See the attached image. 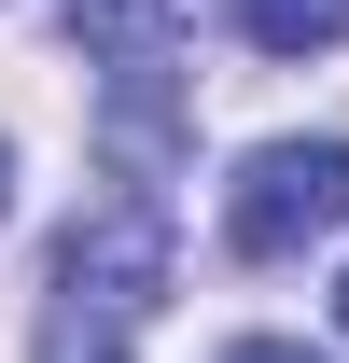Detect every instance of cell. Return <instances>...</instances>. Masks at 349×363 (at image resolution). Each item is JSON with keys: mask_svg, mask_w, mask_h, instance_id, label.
Listing matches in <instances>:
<instances>
[{"mask_svg": "<svg viewBox=\"0 0 349 363\" xmlns=\"http://www.w3.org/2000/svg\"><path fill=\"white\" fill-rule=\"evenodd\" d=\"M168 294V210L154 196H98L56 238V294H43V363H126V335Z\"/></svg>", "mask_w": 349, "mask_h": 363, "instance_id": "obj_1", "label": "cell"}, {"mask_svg": "<svg viewBox=\"0 0 349 363\" xmlns=\"http://www.w3.org/2000/svg\"><path fill=\"white\" fill-rule=\"evenodd\" d=\"M336 224H349V140H265L223 182V252H252V266H294Z\"/></svg>", "mask_w": 349, "mask_h": 363, "instance_id": "obj_2", "label": "cell"}, {"mask_svg": "<svg viewBox=\"0 0 349 363\" xmlns=\"http://www.w3.org/2000/svg\"><path fill=\"white\" fill-rule=\"evenodd\" d=\"M182 28H196V0H84V56H112V70H168Z\"/></svg>", "mask_w": 349, "mask_h": 363, "instance_id": "obj_3", "label": "cell"}, {"mask_svg": "<svg viewBox=\"0 0 349 363\" xmlns=\"http://www.w3.org/2000/svg\"><path fill=\"white\" fill-rule=\"evenodd\" d=\"M252 56H336L349 43V0H223Z\"/></svg>", "mask_w": 349, "mask_h": 363, "instance_id": "obj_4", "label": "cell"}, {"mask_svg": "<svg viewBox=\"0 0 349 363\" xmlns=\"http://www.w3.org/2000/svg\"><path fill=\"white\" fill-rule=\"evenodd\" d=\"M223 363H307V350H294V335H238Z\"/></svg>", "mask_w": 349, "mask_h": 363, "instance_id": "obj_5", "label": "cell"}, {"mask_svg": "<svg viewBox=\"0 0 349 363\" xmlns=\"http://www.w3.org/2000/svg\"><path fill=\"white\" fill-rule=\"evenodd\" d=\"M0 210H14V154H0Z\"/></svg>", "mask_w": 349, "mask_h": 363, "instance_id": "obj_6", "label": "cell"}, {"mask_svg": "<svg viewBox=\"0 0 349 363\" xmlns=\"http://www.w3.org/2000/svg\"><path fill=\"white\" fill-rule=\"evenodd\" d=\"M336 321H349V279H336Z\"/></svg>", "mask_w": 349, "mask_h": 363, "instance_id": "obj_7", "label": "cell"}]
</instances>
